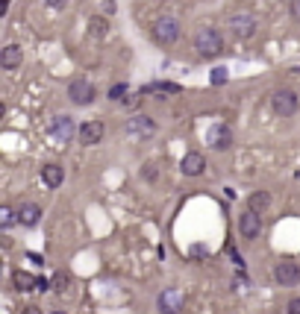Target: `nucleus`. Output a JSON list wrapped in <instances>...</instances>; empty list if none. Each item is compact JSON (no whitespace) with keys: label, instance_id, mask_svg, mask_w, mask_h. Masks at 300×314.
<instances>
[{"label":"nucleus","instance_id":"obj_1","mask_svg":"<svg viewBox=\"0 0 300 314\" xmlns=\"http://www.w3.org/2000/svg\"><path fill=\"white\" fill-rule=\"evenodd\" d=\"M194 47L203 56H218L224 50V38H221V33H218L215 27H203V30H197V35H194Z\"/></svg>","mask_w":300,"mask_h":314},{"label":"nucleus","instance_id":"obj_2","mask_svg":"<svg viewBox=\"0 0 300 314\" xmlns=\"http://www.w3.org/2000/svg\"><path fill=\"white\" fill-rule=\"evenodd\" d=\"M153 38H156L159 44H174V41L180 38V23L174 21V18H156V23H153Z\"/></svg>","mask_w":300,"mask_h":314},{"label":"nucleus","instance_id":"obj_3","mask_svg":"<svg viewBox=\"0 0 300 314\" xmlns=\"http://www.w3.org/2000/svg\"><path fill=\"white\" fill-rule=\"evenodd\" d=\"M271 106H274L276 115L291 117L297 112V94L288 91V88H280V91H274V97H271Z\"/></svg>","mask_w":300,"mask_h":314},{"label":"nucleus","instance_id":"obj_4","mask_svg":"<svg viewBox=\"0 0 300 314\" xmlns=\"http://www.w3.org/2000/svg\"><path fill=\"white\" fill-rule=\"evenodd\" d=\"M68 97H71L77 106H88L97 97V88L88 80H74L71 85H68Z\"/></svg>","mask_w":300,"mask_h":314},{"label":"nucleus","instance_id":"obj_5","mask_svg":"<svg viewBox=\"0 0 300 314\" xmlns=\"http://www.w3.org/2000/svg\"><path fill=\"white\" fill-rule=\"evenodd\" d=\"M159 308L162 314H180L186 308V294L180 288H168V291L159 294Z\"/></svg>","mask_w":300,"mask_h":314},{"label":"nucleus","instance_id":"obj_6","mask_svg":"<svg viewBox=\"0 0 300 314\" xmlns=\"http://www.w3.org/2000/svg\"><path fill=\"white\" fill-rule=\"evenodd\" d=\"M256 18H253L250 12H239V15H233L229 18V30H233V35L236 38H250L253 33H256Z\"/></svg>","mask_w":300,"mask_h":314},{"label":"nucleus","instance_id":"obj_7","mask_svg":"<svg viewBox=\"0 0 300 314\" xmlns=\"http://www.w3.org/2000/svg\"><path fill=\"white\" fill-rule=\"evenodd\" d=\"M50 135L59 141V144H71V138L77 135V127H74L71 117L59 115V117H53V120H50Z\"/></svg>","mask_w":300,"mask_h":314},{"label":"nucleus","instance_id":"obj_8","mask_svg":"<svg viewBox=\"0 0 300 314\" xmlns=\"http://www.w3.org/2000/svg\"><path fill=\"white\" fill-rule=\"evenodd\" d=\"M239 229H241V238H247V241H253V238H259V232H262V218H259V211H244L239 218Z\"/></svg>","mask_w":300,"mask_h":314},{"label":"nucleus","instance_id":"obj_9","mask_svg":"<svg viewBox=\"0 0 300 314\" xmlns=\"http://www.w3.org/2000/svg\"><path fill=\"white\" fill-rule=\"evenodd\" d=\"M274 279L276 285H297L300 282V268L294 261H280L274 268Z\"/></svg>","mask_w":300,"mask_h":314},{"label":"nucleus","instance_id":"obj_10","mask_svg":"<svg viewBox=\"0 0 300 314\" xmlns=\"http://www.w3.org/2000/svg\"><path fill=\"white\" fill-rule=\"evenodd\" d=\"M127 132H130V135H142V138H147V135L156 132V124H153L147 115H132L130 120H127Z\"/></svg>","mask_w":300,"mask_h":314},{"label":"nucleus","instance_id":"obj_11","mask_svg":"<svg viewBox=\"0 0 300 314\" xmlns=\"http://www.w3.org/2000/svg\"><path fill=\"white\" fill-rule=\"evenodd\" d=\"M206 141H209V147H215V150H229L233 147V132L227 127H212L206 132Z\"/></svg>","mask_w":300,"mask_h":314},{"label":"nucleus","instance_id":"obj_12","mask_svg":"<svg viewBox=\"0 0 300 314\" xmlns=\"http://www.w3.org/2000/svg\"><path fill=\"white\" fill-rule=\"evenodd\" d=\"M100 138H103V124L100 120H85L83 127H80V141H83L85 147L97 144Z\"/></svg>","mask_w":300,"mask_h":314},{"label":"nucleus","instance_id":"obj_13","mask_svg":"<svg viewBox=\"0 0 300 314\" xmlns=\"http://www.w3.org/2000/svg\"><path fill=\"white\" fill-rule=\"evenodd\" d=\"M21 62H24V50H21L18 44H6L3 50H0V65H3V68L12 70V68H18Z\"/></svg>","mask_w":300,"mask_h":314},{"label":"nucleus","instance_id":"obj_14","mask_svg":"<svg viewBox=\"0 0 300 314\" xmlns=\"http://www.w3.org/2000/svg\"><path fill=\"white\" fill-rule=\"evenodd\" d=\"M182 174L186 176H197V174H203V167H206V159L200 156V153H186L182 156Z\"/></svg>","mask_w":300,"mask_h":314},{"label":"nucleus","instance_id":"obj_15","mask_svg":"<svg viewBox=\"0 0 300 314\" xmlns=\"http://www.w3.org/2000/svg\"><path fill=\"white\" fill-rule=\"evenodd\" d=\"M41 221V209H38L36 203H24L21 209H18V223H24V226H36Z\"/></svg>","mask_w":300,"mask_h":314},{"label":"nucleus","instance_id":"obj_16","mask_svg":"<svg viewBox=\"0 0 300 314\" xmlns=\"http://www.w3.org/2000/svg\"><path fill=\"white\" fill-rule=\"evenodd\" d=\"M41 179H44L48 188H59L62 179H65V171H62L59 164H48V167H41Z\"/></svg>","mask_w":300,"mask_h":314},{"label":"nucleus","instance_id":"obj_17","mask_svg":"<svg viewBox=\"0 0 300 314\" xmlns=\"http://www.w3.org/2000/svg\"><path fill=\"white\" fill-rule=\"evenodd\" d=\"M153 91H165V94H180V85L177 82H150V85H144L142 91V97L144 94H153Z\"/></svg>","mask_w":300,"mask_h":314},{"label":"nucleus","instance_id":"obj_18","mask_svg":"<svg viewBox=\"0 0 300 314\" xmlns=\"http://www.w3.org/2000/svg\"><path fill=\"white\" fill-rule=\"evenodd\" d=\"M12 282H15V288H18V291H30V288H36V285H38V279H33V276L24 273V270H18V273L12 276Z\"/></svg>","mask_w":300,"mask_h":314},{"label":"nucleus","instance_id":"obj_19","mask_svg":"<svg viewBox=\"0 0 300 314\" xmlns=\"http://www.w3.org/2000/svg\"><path fill=\"white\" fill-rule=\"evenodd\" d=\"M268 203H271V197H268L265 191H256V194H250V200H247L250 211H265L268 209Z\"/></svg>","mask_w":300,"mask_h":314},{"label":"nucleus","instance_id":"obj_20","mask_svg":"<svg viewBox=\"0 0 300 314\" xmlns=\"http://www.w3.org/2000/svg\"><path fill=\"white\" fill-rule=\"evenodd\" d=\"M15 221H18V211H12L9 206H3V209H0V226H3V229H9Z\"/></svg>","mask_w":300,"mask_h":314},{"label":"nucleus","instance_id":"obj_21","mask_svg":"<svg viewBox=\"0 0 300 314\" xmlns=\"http://www.w3.org/2000/svg\"><path fill=\"white\" fill-rule=\"evenodd\" d=\"M88 33L97 35V38L106 35V18H91V21H88Z\"/></svg>","mask_w":300,"mask_h":314},{"label":"nucleus","instance_id":"obj_22","mask_svg":"<svg viewBox=\"0 0 300 314\" xmlns=\"http://www.w3.org/2000/svg\"><path fill=\"white\" fill-rule=\"evenodd\" d=\"M127 94H130V88H127L124 82H118V85L109 88V97H112V100H127Z\"/></svg>","mask_w":300,"mask_h":314},{"label":"nucleus","instance_id":"obj_23","mask_svg":"<svg viewBox=\"0 0 300 314\" xmlns=\"http://www.w3.org/2000/svg\"><path fill=\"white\" fill-rule=\"evenodd\" d=\"M53 285H56V294H68V288H65V285H68V276H65V273H59V276L53 279Z\"/></svg>","mask_w":300,"mask_h":314},{"label":"nucleus","instance_id":"obj_24","mask_svg":"<svg viewBox=\"0 0 300 314\" xmlns=\"http://www.w3.org/2000/svg\"><path fill=\"white\" fill-rule=\"evenodd\" d=\"M212 82H215V85L227 82V68H215V70H212Z\"/></svg>","mask_w":300,"mask_h":314},{"label":"nucleus","instance_id":"obj_25","mask_svg":"<svg viewBox=\"0 0 300 314\" xmlns=\"http://www.w3.org/2000/svg\"><path fill=\"white\" fill-rule=\"evenodd\" d=\"M44 3H48V6H53V9H65L71 0H44Z\"/></svg>","mask_w":300,"mask_h":314},{"label":"nucleus","instance_id":"obj_26","mask_svg":"<svg viewBox=\"0 0 300 314\" xmlns=\"http://www.w3.org/2000/svg\"><path fill=\"white\" fill-rule=\"evenodd\" d=\"M139 97H142V94H132V97H127V100H124V106H135V103H139Z\"/></svg>","mask_w":300,"mask_h":314},{"label":"nucleus","instance_id":"obj_27","mask_svg":"<svg viewBox=\"0 0 300 314\" xmlns=\"http://www.w3.org/2000/svg\"><path fill=\"white\" fill-rule=\"evenodd\" d=\"M30 261H33V264H38V268L44 264V261H41V256H38V253H30Z\"/></svg>","mask_w":300,"mask_h":314},{"label":"nucleus","instance_id":"obj_28","mask_svg":"<svg viewBox=\"0 0 300 314\" xmlns=\"http://www.w3.org/2000/svg\"><path fill=\"white\" fill-rule=\"evenodd\" d=\"M288 308H291V314H300V300H291V305H288Z\"/></svg>","mask_w":300,"mask_h":314},{"label":"nucleus","instance_id":"obj_29","mask_svg":"<svg viewBox=\"0 0 300 314\" xmlns=\"http://www.w3.org/2000/svg\"><path fill=\"white\" fill-rule=\"evenodd\" d=\"M103 9H106V12H115V0H103Z\"/></svg>","mask_w":300,"mask_h":314},{"label":"nucleus","instance_id":"obj_30","mask_svg":"<svg viewBox=\"0 0 300 314\" xmlns=\"http://www.w3.org/2000/svg\"><path fill=\"white\" fill-rule=\"evenodd\" d=\"M291 12H294V15L300 18V0H294V6H291Z\"/></svg>","mask_w":300,"mask_h":314},{"label":"nucleus","instance_id":"obj_31","mask_svg":"<svg viewBox=\"0 0 300 314\" xmlns=\"http://www.w3.org/2000/svg\"><path fill=\"white\" fill-rule=\"evenodd\" d=\"M24 314H41V311H38L36 305H30V308H24Z\"/></svg>","mask_w":300,"mask_h":314},{"label":"nucleus","instance_id":"obj_32","mask_svg":"<svg viewBox=\"0 0 300 314\" xmlns=\"http://www.w3.org/2000/svg\"><path fill=\"white\" fill-rule=\"evenodd\" d=\"M53 314H65V311H53Z\"/></svg>","mask_w":300,"mask_h":314}]
</instances>
